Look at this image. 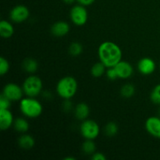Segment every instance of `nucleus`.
Wrapping results in <instances>:
<instances>
[{
	"mask_svg": "<svg viewBox=\"0 0 160 160\" xmlns=\"http://www.w3.org/2000/svg\"><path fill=\"white\" fill-rule=\"evenodd\" d=\"M81 149H82L83 152L86 155L94 154L95 152V149H96V145H95V143L94 142V140L85 139L84 143L82 144Z\"/></svg>",
	"mask_w": 160,
	"mask_h": 160,
	"instance_id": "20",
	"label": "nucleus"
},
{
	"mask_svg": "<svg viewBox=\"0 0 160 160\" xmlns=\"http://www.w3.org/2000/svg\"><path fill=\"white\" fill-rule=\"evenodd\" d=\"M22 68L24 71L33 74L38 69V63L37 60L33 58H27L22 62Z\"/></svg>",
	"mask_w": 160,
	"mask_h": 160,
	"instance_id": "17",
	"label": "nucleus"
},
{
	"mask_svg": "<svg viewBox=\"0 0 160 160\" xmlns=\"http://www.w3.org/2000/svg\"><path fill=\"white\" fill-rule=\"evenodd\" d=\"M20 109L24 117L30 119H35L42 115L43 106L35 98L27 97L20 101Z\"/></svg>",
	"mask_w": 160,
	"mask_h": 160,
	"instance_id": "3",
	"label": "nucleus"
},
{
	"mask_svg": "<svg viewBox=\"0 0 160 160\" xmlns=\"http://www.w3.org/2000/svg\"><path fill=\"white\" fill-rule=\"evenodd\" d=\"M150 100L154 104L160 106V84H156L150 93Z\"/></svg>",
	"mask_w": 160,
	"mask_h": 160,
	"instance_id": "23",
	"label": "nucleus"
},
{
	"mask_svg": "<svg viewBox=\"0 0 160 160\" xmlns=\"http://www.w3.org/2000/svg\"><path fill=\"white\" fill-rule=\"evenodd\" d=\"M29 9L23 5H17L14 6L9 12L10 20L16 23H21L26 21L29 18Z\"/></svg>",
	"mask_w": 160,
	"mask_h": 160,
	"instance_id": "8",
	"label": "nucleus"
},
{
	"mask_svg": "<svg viewBox=\"0 0 160 160\" xmlns=\"http://www.w3.org/2000/svg\"><path fill=\"white\" fill-rule=\"evenodd\" d=\"M80 5H82L84 6H89L93 4L95 0H77Z\"/></svg>",
	"mask_w": 160,
	"mask_h": 160,
	"instance_id": "29",
	"label": "nucleus"
},
{
	"mask_svg": "<svg viewBox=\"0 0 160 160\" xmlns=\"http://www.w3.org/2000/svg\"><path fill=\"white\" fill-rule=\"evenodd\" d=\"M106 69H107V67L100 61V62H96L92 66V68H91V74L94 78H100L106 73Z\"/></svg>",
	"mask_w": 160,
	"mask_h": 160,
	"instance_id": "19",
	"label": "nucleus"
},
{
	"mask_svg": "<svg viewBox=\"0 0 160 160\" xmlns=\"http://www.w3.org/2000/svg\"><path fill=\"white\" fill-rule=\"evenodd\" d=\"M75 159V158H73V157H67L65 159V160H74Z\"/></svg>",
	"mask_w": 160,
	"mask_h": 160,
	"instance_id": "32",
	"label": "nucleus"
},
{
	"mask_svg": "<svg viewBox=\"0 0 160 160\" xmlns=\"http://www.w3.org/2000/svg\"><path fill=\"white\" fill-rule=\"evenodd\" d=\"M62 1H63V2L66 3V4L71 5L73 4L75 1H77V0H62Z\"/></svg>",
	"mask_w": 160,
	"mask_h": 160,
	"instance_id": "31",
	"label": "nucleus"
},
{
	"mask_svg": "<svg viewBox=\"0 0 160 160\" xmlns=\"http://www.w3.org/2000/svg\"><path fill=\"white\" fill-rule=\"evenodd\" d=\"M14 119L9 109H0V128L2 131H7L13 126Z\"/></svg>",
	"mask_w": 160,
	"mask_h": 160,
	"instance_id": "12",
	"label": "nucleus"
},
{
	"mask_svg": "<svg viewBox=\"0 0 160 160\" xmlns=\"http://www.w3.org/2000/svg\"><path fill=\"white\" fill-rule=\"evenodd\" d=\"M63 109L65 111H70L72 109V103L70 102V99L65 100V103L63 104Z\"/></svg>",
	"mask_w": 160,
	"mask_h": 160,
	"instance_id": "30",
	"label": "nucleus"
},
{
	"mask_svg": "<svg viewBox=\"0 0 160 160\" xmlns=\"http://www.w3.org/2000/svg\"><path fill=\"white\" fill-rule=\"evenodd\" d=\"M23 88L16 83H8L3 88L2 95L9 98L11 102H17L23 98Z\"/></svg>",
	"mask_w": 160,
	"mask_h": 160,
	"instance_id": "7",
	"label": "nucleus"
},
{
	"mask_svg": "<svg viewBox=\"0 0 160 160\" xmlns=\"http://www.w3.org/2000/svg\"><path fill=\"white\" fill-rule=\"evenodd\" d=\"M135 93V88L131 84H126L122 86L120 89V95L123 98H130Z\"/></svg>",
	"mask_w": 160,
	"mask_h": 160,
	"instance_id": "22",
	"label": "nucleus"
},
{
	"mask_svg": "<svg viewBox=\"0 0 160 160\" xmlns=\"http://www.w3.org/2000/svg\"><path fill=\"white\" fill-rule=\"evenodd\" d=\"M9 67L10 66L7 59L4 57L0 58V74L2 76L6 74L9 72Z\"/></svg>",
	"mask_w": 160,
	"mask_h": 160,
	"instance_id": "25",
	"label": "nucleus"
},
{
	"mask_svg": "<svg viewBox=\"0 0 160 160\" xmlns=\"http://www.w3.org/2000/svg\"><path fill=\"white\" fill-rule=\"evenodd\" d=\"M29 127V123H28L26 119L19 117V118H17L14 120L13 128L17 132L24 134L28 131Z\"/></svg>",
	"mask_w": 160,
	"mask_h": 160,
	"instance_id": "18",
	"label": "nucleus"
},
{
	"mask_svg": "<svg viewBox=\"0 0 160 160\" xmlns=\"http://www.w3.org/2000/svg\"><path fill=\"white\" fill-rule=\"evenodd\" d=\"M17 143H18V145L22 149L29 150L31 149L34 146L35 140L31 135L24 133V134H23L19 137L18 140H17Z\"/></svg>",
	"mask_w": 160,
	"mask_h": 160,
	"instance_id": "14",
	"label": "nucleus"
},
{
	"mask_svg": "<svg viewBox=\"0 0 160 160\" xmlns=\"http://www.w3.org/2000/svg\"><path fill=\"white\" fill-rule=\"evenodd\" d=\"M78 84L77 80L72 76H66L61 78L56 84V92L62 99H70L78 92Z\"/></svg>",
	"mask_w": 160,
	"mask_h": 160,
	"instance_id": "2",
	"label": "nucleus"
},
{
	"mask_svg": "<svg viewBox=\"0 0 160 160\" xmlns=\"http://www.w3.org/2000/svg\"><path fill=\"white\" fill-rule=\"evenodd\" d=\"M83 52V46L79 42H74L70 44L69 47V53L72 56H78L82 53Z\"/></svg>",
	"mask_w": 160,
	"mask_h": 160,
	"instance_id": "24",
	"label": "nucleus"
},
{
	"mask_svg": "<svg viewBox=\"0 0 160 160\" xmlns=\"http://www.w3.org/2000/svg\"><path fill=\"white\" fill-rule=\"evenodd\" d=\"M80 131L84 139L95 140L100 134V127L95 120L86 119L81 123Z\"/></svg>",
	"mask_w": 160,
	"mask_h": 160,
	"instance_id": "5",
	"label": "nucleus"
},
{
	"mask_svg": "<svg viewBox=\"0 0 160 160\" xmlns=\"http://www.w3.org/2000/svg\"><path fill=\"white\" fill-rule=\"evenodd\" d=\"M115 69L120 79H128L132 76L134 73V68L130 62L121 60L115 66Z\"/></svg>",
	"mask_w": 160,
	"mask_h": 160,
	"instance_id": "11",
	"label": "nucleus"
},
{
	"mask_svg": "<svg viewBox=\"0 0 160 160\" xmlns=\"http://www.w3.org/2000/svg\"><path fill=\"white\" fill-rule=\"evenodd\" d=\"M70 28V24L67 21L59 20L53 23L51 28V33L55 37H64L69 33Z\"/></svg>",
	"mask_w": 160,
	"mask_h": 160,
	"instance_id": "13",
	"label": "nucleus"
},
{
	"mask_svg": "<svg viewBox=\"0 0 160 160\" xmlns=\"http://www.w3.org/2000/svg\"><path fill=\"white\" fill-rule=\"evenodd\" d=\"M156 69V62L152 58L144 57L138 62V70L142 75L148 76L152 74Z\"/></svg>",
	"mask_w": 160,
	"mask_h": 160,
	"instance_id": "10",
	"label": "nucleus"
},
{
	"mask_svg": "<svg viewBox=\"0 0 160 160\" xmlns=\"http://www.w3.org/2000/svg\"><path fill=\"white\" fill-rule=\"evenodd\" d=\"M147 132L153 138L160 139V117H150L145 123Z\"/></svg>",
	"mask_w": 160,
	"mask_h": 160,
	"instance_id": "9",
	"label": "nucleus"
},
{
	"mask_svg": "<svg viewBox=\"0 0 160 160\" xmlns=\"http://www.w3.org/2000/svg\"><path fill=\"white\" fill-rule=\"evenodd\" d=\"M106 73L108 79L110 80V81H115L117 78H119L115 67H109V68H107Z\"/></svg>",
	"mask_w": 160,
	"mask_h": 160,
	"instance_id": "26",
	"label": "nucleus"
},
{
	"mask_svg": "<svg viewBox=\"0 0 160 160\" xmlns=\"http://www.w3.org/2000/svg\"><path fill=\"white\" fill-rule=\"evenodd\" d=\"M14 34L13 25L6 20L0 21V35L3 38H9Z\"/></svg>",
	"mask_w": 160,
	"mask_h": 160,
	"instance_id": "16",
	"label": "nucleus"
},
{
	"mask_svg": "<svg viewBox=\"0 0 160 160\" xmlns=\"http://www.w3.org/2000/svg\"><path fill=\"white\" fill-rule=\"evenodd\" d=\"M22 88L27 97L35 98L42 93L43 83L38 76L31 74L24 80Z\"/></svg>",
	"mask_w": 160,
	"mask_h": 160,
	"instance_id": "4",
	"label": "nucleus"
},
{
	"mask_svg": "<svg viewBox=\"0 0 160 160\" xmlns=\"http://www.w3.org/2000/svg\"><path fill=\"white\" fill-rule=\"evenodd\" d=\"M119 131L118 125L115 122H109L104 128V133L107 137L112 138L117 134Z\"/></svg>",
	"mask_w": 160,
	"mask_h": 160,
	"instance_id": "21",
	"label": "nucleus"
},
{
	"mask_svg": "<svg viewBox=\"0 0 160 160\" xmlns=\"http://www.w3.org/2000/svg\"><path fill=\"white\" fill-rule=\"evenodd\" d=\"M11 106V101L3 95L0 96V109H9Z\"/></svg>",
	"mask_w": 160,
	"mask_h": 160,
	"instance_id": "27",
	"label": "nucleus"
},
{
	"mask_svg": "<svg viewBox=\"0 0 160 160\" xmlns=\"http://www.w3.org/2000/svg\"><path fill=\"white\" fill-rule=\"evenodd\" d=\"M158 114H159V117H160V106H159V112H158Z\"/></svg>",
	"mask_w": 160,
	"mask_h": 160,
	"instance_id": "33",
	"label": "nucleus"
},
{
	"mask_svg": "<svg viewBox=\"0 0 160 160\" xmlns=\"http://www.w3.org/2000/svg\"><path fill=\"white\" fill-rule=\"evenodd\" d=\"M89 113H90V109L88 104L85 102H80L76 106L74 109L75 117L79 120H84L88 119Z\"/></svg>",
	"mask_w": 160,
	"mask_h": 160,
	"instance_id": "15",
	"label": "nucleus"
},
{
	"mask_svg": "<svg viewBox=\"0 0 160 160\" xmlns=\"http://www.w3.org/2000/svg\"><path fill=\"white\" fill-rule=\"evenodd\" d=\"M86 6L82 5H75L70 9V17L72 23L77 26H83L85 24L88 19V13Z\"/></svg>",
	"mask_w": 160,
	"mask_h": 160,
	"instance_id": "6",
	"label": "nucleus"
},
{
	"mask_svg": "<svg viewBox=\"0 0 160 160\" xmlns=\"http://www.w3.org/2000/svg\"><path fill=\"white\" fill-rule=\"evenodd\" d=\"M92 159L93 160H106V156L102 152H95L92 154Z\"/></svg>",
	"mask_w": 160,
	"mask_h": 160,
	"instance_id": "28",
	"label": "nucleus"
},
{
	"mask_svg": "<svg viewBox=\"0 0 160 160\" xmlns=\"http://www.w3.org/2000/svg\"><path fill=\"white\" fill-rule=\"evenodd\" d=\"M99 60L107 68L114 67L122 60V50L118 45L112 42H104L98 48Z\"/></svg>",
	"mask_w": 160,
	"mask_h": 160,
	"instance_id": "1",
	"label": "nucleus"
}]
</instances>
